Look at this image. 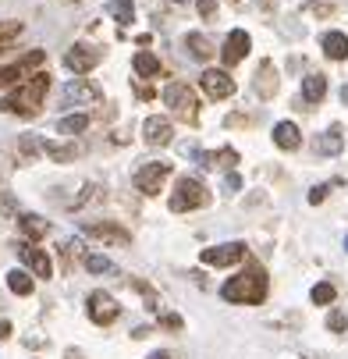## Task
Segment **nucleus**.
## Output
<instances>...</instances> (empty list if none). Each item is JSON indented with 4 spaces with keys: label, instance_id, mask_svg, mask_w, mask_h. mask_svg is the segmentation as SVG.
<instances>
[{
    "label": "nucleus",
    "instance_id": "1",
    "mask_svg": "<svg viewBox=\"0 0 348 359\" xmlns=\"http://www.w3.org/2000/svg\"><path fill=\"white\" fill-rule=\"evenodd\" d=\"M46 89H50V75L46 72H32L25 82H18L4 100H0V111H4V114H18V118H36L43 111Z\"/></svg>",
    "mask_w": 348,
    "mask_h": 359
},
{
    "label": "nucleus",
    "instance_id": "2",
    "mask_svg": "<svg viewBox=\"0 0 348 359\" xmlns=\"http://www.w3.org/2000/svg\"><path fill=\"white\" fill-rule=\"evenodd\" d=\"M221 299L235 306H260L267 299V274L263 267H249L221 285Z\"/></svg>",
    "mask_w": 348,
    "mask_h": 359
},
{
    "label": "nucleus",
    "instance_id": "3",
    "mask_svg": "<svg viewBox=\"0 0 348 359\" xmlns=\"http://www.w3.org/2000/svg\"><path fill=\"white\" fill-rule=\"evenodd\" d=\"M167 207H171V214H188V210H199V207H210V189L199 178H178Z\"/></svg>",
    "mask_w": 348,
    "mask_h": 359
},
{
    "label": "nucleus",
    "instance_id": "4",
    "mask_svg": "<svg viewBox=\"0 0 348 359\" xmlns=\"http://www.w3.org/2000/svg\"><path fill=\"white\" fill-rule=\"evenodd\" d=\"M171 175H174V164L171 161H142L135 168V178L132 182H135V189L142 196H160Z\"/></svg>",
    "mask_w": 348,
    "mask_h": 359
},
{
    "label": "nucleus",
    "instance_id": "5",
    "mask_svg": "<svg viewBox=\"0 0 348 359\" xmlns=\"http://www.w3.org/2000/svg\"><path fill=\"white\" fill-rule=\"evenodd\" d=\"M160 96H164V104L174 111V118H181V121H188V125L199 121V100H195V93H192L185 82H167Z\"/></svg>",
    "mask_w": 348,
    "mask_h": 359
},
{
    "label": "nucleus",
    "instance_id": "6",
    "mask_svg": "<svg viewBox=\"0 0 348 359\" xmlns=\"http://www.w3.org/2000/svg\"><path fill=\"white\" fill-rule=\"evenodd\" d=\"M85 313H89L92 324L107 327V324H114V320L121 317V306H118V299H114L111 292H89V299H85Z\"/></svg>",
    "mask_w": 348,
    "mask_h": 359
},
{
    "label": "nucleus",
    "instance_id": "7",
    "mask_svg": "<svg viewBox=\"0 0 348 359\" xmlns=\"http://www.w3.org/2000/svg\"><path fill=\"white\" fill-rule=\"evenodd\" d=\"M99 100H104V93H99V86L89 82V79H71L61 89V104L64 107H92V104H99Z\"/></svg>",
    "mask_w": 348,
    "mask_h": 359
},
{
    "label": "nucleus",
    "instance_id": "8",
    "mask_svg": "<svg viewBox=\"0 0 348 359\" xmlns=\"http://www.w3.org/2000/svg\"><path fill=\"white\" fill-rule=\"evenodd\" d=\"M99 61H104V50L92 46V43H75L68 54H64V68L71 75H89Z\"/></svg>",
    "mask_w": 348,
    "mask_h": 359
},
{
    "label": "nucleus",
    "instance_id": "9",
    "mask_svg": "<svg viewBox=\"0 0 348 359\" xmlns=\"http://www.w3.org/2000/svg\"><path fill=\"white\" fill-rule=\"evenodd\" d=\"M199 256H203L207 267H231V264H242L245 256H249V245L245 242H221V245L203 249Z\"/></svg>",
    "mask_w": 348,
    "mask_h": 359
},
{
    "label": "nucleus",
    "instance_id": "10",
    "mask_svg": "<svg viewBox=\"0 0 348 359\" xmlns=\"http://www.w3.org/2000/svg\"><path fill=\"white\" fill-rule=\"evenodd\" d=\"M43 61H46L43 50H29L18 65H4V68H0V86H18V82H25L32 72H39Z\"/></svg>",
    "mask_w": 348,
    "mask_h": 359
},
{
    "label": "nucleus",
    "instance_id": "11",
    "mask_svg": "<svg viewBox=\"0 0 348 359\" xmlns=\"http://www.w3.org/2000/svg\"><path fill=\"white\" fill-rule=\"evenodd\" d=\"M82 231H85L89 238H96V242H107V245H128V242H132V235H128L118 221H85Z\"/></svg>",
    "mask_w": 348,
    "mask_h": 359
},
{
    "label": "nucleus",
    "instance_id": "12",
    "mask_svg": "<svg viewBox=\"0 0 348 359\" xmlns=\"http://www.w3.org/2000/svg\"><path fill=\"white\" fill-rule=\"evenodd\" d=\"M249 50H253V39H249V32H245V29H231L228 39H224V50H221V61H224L228 68H235V65H242V61L249 57Z\"/></svg>",
    "mask_w": 348,
    "mask_h": 359
},
{
    "label": "nucleus",
    "instance_id": "13",
    "mask_svg": "<svg viewBox=\"0 0 348 359\" xmlns=\"http://www.w3.org/2000/svg\"><path fill=\"white\" fill-rule=\"evenodd\" d=\"M142 139H146V146H157V149L171 146V142H174V125H171V118H160V114L146 118V121H142Z\"/></svg>",
    "mask_w": 348,
    "mask_h": 359
},
{
    "label": "nucleus",
    "instance_id": "14",
    "mask_svg": "<svg viewBox=\"0 0 348 359\" xmlns=\"http://www.w3.org/2000/svg\"><path fill=\"white\" fill-rule=\"evenodd\" d=\"M277 89H281L277 65H274L270 57H263V61H260V68H256V75H253V93H256L260 100H274V96H277Z\"/></svg>",
    "mask_w": 348,
    "mask_h": 359
},
{
    "label": "nucleus",
    "instance_id": "15",
    "mask_svg": "<svg viewBox=\"0 0 348 359\" xmlns=\"http://www.w3.org/2000/svg\"><path fill=\"white\" fill-rule=\"evenodd\" d=\"M15 249H18V256H22V264H25L36 278H54V264H50V256H46L39 245H32V242H18Z\"/></svg>",
    "mask_w": 348,
    "mask_h": 359
},
{
    "label": "nucleus",
    "instance_id": "16",
    "mask_svg": "<svg viewBox=\"0 0 348 359\" xmlns=\"http://www.w3.org/2000/svg\"><path fill=\"white\" fill-rule=\"evenodd\" d=\"M203 93L210 100H228L235 93V79L224 72V68H207L203 72Z\"/></svg>",
    "mask_w": 348,
    "mask_h": 359
},
{
    "label": "nucleus",
    "instance_id": "17",
    "mask_svg": "<svg viewBox=\"0 0 348 359\" xmlns=\"http://www.w3.org/2000/svg\"><path fill=\"white\" fill-rule=\"evenodd\" d=\"M274 146L284 149V153H295L298 146H302V132H298L295 121H277L274 125Z\"/></svg>",
    "mask_w": 348,
    "mask_h": 359
},
{
    "label": "nucleus",
    "instance_id": "18",
    "mask_svg": "<svg viewBox=\"0 0 348 359\" xmlns=\"http://www.w3.org/2000/svg\"><path fill=\"white\" fill-rule=\"evenodd\" d=\"M43 153L54 164H71V161L82 157V146L78 142H43Z\"/></svg>",
    "mask_w": 348,
    "mask_h": 359
},
{
    "label": "nucleus",
    "instance_id": "19",
    "mask_svg": "<svg viewBox=\"0 0 348 359\" xmlns=\"http://www.w3.org/2000/svg\"><path fill=\"white\" fill-rule=\"evenodd\" d=\"M320 46H323V54H327L330 61H344V57H348V36L337 32V29L323 32V36H320Z\"/></svg>",
    "mask_w": 348,
    "mask_h": 359
},
{
    "label": "nucleus",
    "instance_id": "20",
    "mask_svg": "<svg viewBox=\"0 0 348 359\" xmlns=\"http://www.w3.org/2000/svg\"><path fill=\"white\" fill-rule=\"evenodd\" d=\"M18 231L25 235V242H39V238H46V231H50V224L39 217V214H18Z\"/></svg>",
    "mask_w": 348,
    "mask_h": 359
},
{
    "label": "nucleus",
    "instance_id": "21",
    "mask_svg": "<svg viewBox=\"0 0 348 359\" xmlns=\"http://www.w3.org/2000/svg\"><path fill=\"white\" fill-rule=\"evenodd\" d=\"M341 149H344V135H341L337 125L327 128L323 135H316V153H320V157H337Z\"/></svg>",
    "mask_w": 348,
    "mask_h": 359
},
{
    "label": "nucleus",
    "instance_id": "22",
    "mask_svg": "<svg viewBox=\"0 0 348 359\" xmlns=\"http://www.w3.org/2000/svg\"><path fill=\"white\" fill-rule=\"evenodd\" d=\"M185 50H188L192 61H210L214 57V46H210V39L203 32H188L185 36Z\"/></svg>",
    "mask_w": 348,
    "mask_h": 359
},
{
    "label": "nucleus",
    "instance_id": "23",
    "mask_svg": "<svg viewBox=\"0 0 348 359\" xmlns=\"http://www.w3.org/2000/svg\"><path fill=\"white\" fill-rule=\"evenodd\" d=\"M323 96H327V75H320V72L306 75L302 79V100L306 104H320Z\"/></svg>",
    "mask_w": 348,
    "mask_h": 359
},
{
    "label": "nucleus",
    "instance_id": "24",
    "mask_svg": "<svg viewBox=\"0 0 348 359\" xmlns=\"http://www.w3.org/2000/svg\"><path fill=\"white\" fill-rule=\"evenodd\" d=\"M199 161H207V164H214V168H235V164H238V149H235V146H221V149L203 153Z\"/></svg>",
    "mask_w": 348,
    "mask_h": 359
},
{
    "label": "nucleus",
    "instance_id": "25",
    "mask_svg": "<svg viewBox=\"0 0 348 359\" xmlns=\"http://www.w3.org/2000/svg\"><path fill=\"white\" fill-rule=\"evenodd\" d=\"M132 68L139 79H149V75H160V61L149 54V50H139V54L132 57Z\"/></svg>",
    "mask_w": 348,
    "mask_h": 359
},
{
    "label": "nucleus",
    "instance_id": "26",
    "mask_svg": "<svg viewBox=\"0 0 348 359\" xmlns=\"http://www.w3.org/2000/svg\"><path fill=\"white\" fill-rule=\"evenodd\" d=\"M8 288H11L15 295H32V274L22 271V267L8 271Z\"/></svg>",
    "mask_w": 348,
    "mask_h": 359
},
{
    "label": "nucleus",
    "instance_id": "27",
    "mask_svg": "<svg viewBox=\"0 0 348 359\" xmlns=\"http://www.w3.org/2000/svg\"><path fill=\"white\" fill-rule=\"evenodd\" d=\"M85 128H89V114H68V118L57 121V132L61 135H82Z\"/></svg>",
    "mask_w": 348,
    "mask_h": 359
},
{
    "label": "nucleus",
    "instance_id": "28",
    "mask_svg": "<svg viewBox=\"0 0 348 359\" xmlns=\"http://www.w3.org/2000/svg\"><path fill=\"white\" fill-rule=\"evenodd\" d=\"M111 15L118 25H132L135 22V4L132 0H111Z\"/></svg>",
    "mask_w": 348,
    "mask_h": 359
},
{
    "label": "nucleus",
    "instance_id": "29",
    "mask_svg": "<svg viewBox=\"0 0 348 359\" xmlns=\"http://www.w3.org/2000/svg\"><path fill=\"white\" fill-rule=\"evenodd\" d=\"M309 299H313L316 306H330V302L337 299V288H334L330 281H320V285H313V292H309Z\"/></svg>",
    "mask_w": 348,
    "mask_h": 359
},
{
    "label": "nucleus",
    "instance_id": "30",
    "mask_svg": "<svg viewBox=\"0 0 348 359\" xmlns=\"http://www.w3.org/2000/svg\"><path fill=\"white\" fill-rule=\"evenodd\" d=\"M85 271L89 274H107V271H114V264L107 260V256H99V252H89L85 256Z\"/></svg>",
    "mask_w": 348,
    "mask_h": 359
},
{
    "label": "nucleus",
    "instance_id": "31",
    "mask_svg": "<svg viewBox=\"0 0 348 359\" xmlns=\"http://www.w3.org/2000/svg\"><path fill=\"white\" fill-rule=\"evenodd\" d=\"M18 149H22L25 161H36L39 153H43V142H39L36 135H22V139H18Z\"/></svg>",
    "mask_w": 348,
    "mask_h": 359
},
{
    "label": "nucleus",
    "instance_id": "32",
    "mask_svg": "<svg viewBox=\"0 0 348 359\" xmlns=\"http://www.w3.org/2000/svg\"><path fill=\"white\" fill-rule=\"evenodd\" d=\"M22 29H25L22 22H0V46H8L11 39H18Z\"/></svg>",
    "mask_w": 348,
    "mask_h": 359
},
{
    "label": "nucleus",
    "instance_id": "33",
    "mask_svg": "<svg viewBox=\"0 0 348 359\" xmlns=\"http://www.w3.org/2000/svg\"><path fill=\"white\" fill-rule=\"evenodd\" d=\"M327 327H330L334 334H344V331H348V317H344L341 310H330V317H327Z\"/></svg>",
    "mask_w": 348,
    "mask_h": 359
},
{
    "label": "nucleus",
    "instance_id": "34",
    "mask_svg": "<svg viewBox=\"0 0 348 359\" xmlns=\"http://www.w3.org/2000/svg\"><path fill=\"white\" fill-rule=\"evenodd\" d=\"M195 11L203 15L207 22H214L217 18V0H195Z\"/></svg>",
    "mask_w": 348,
    "mask_h": 359
},
{
    "label": "nucleus",
    "instance_id": "35",
    "mask_svg": "<svg viewBox=\"0 0 348 359\" xmlns=\"http://www.w3.org/2000/svg\"><path fill=\"white\" fill-rule=\"evenodd\" d=\"M306 11H309V15H316V18H327V15H334V8H330V4H316V0H309V4H306Z\"/></svg>",
    "mask_w": 348,
    "mask_h": 359
},
{
    "label": "nucleus",
    "instance_id": "36",
    "mask_svg": "<svg viewBox=\"0 0 348 359\" xmlns=\"http://www.w3.org/2000/svg\"><path fill=\"white\" fill-rule=\"evenodd\" d=\"M238 189H242V178H238L235 171H228V175H224V192H228V196H235Z\"/></svg>",
    "mask_w": 348,
    "mask_h": 359
},
{
    "label": "nucleus",
    "instance_id": "37",
    "mask_svg": "<svg viewBox=\"0 0 348 359\" xmlns=\"http://www.w3.org/2000/svg\"><path fill=\"white\" fill-rule=\"evenodd\" d=\"M327 192H330V185H316V189H309V203L316 207V203H323V199H327Z\"/></svg>",
    "mask_w": 348,
    "mask_h": 359
},
{
    "label": "nucleus",
    "instance_id": "38",
    "mask_svg": "<svg viewBox=\"0 0 348 359\" xmlns=\"http://www.w3.org/2000/svg\"><path fill=\"white\" fill-rule=\"evenodd\" d=\"M160 324H164V327H171V331H181V327H185L178 313H164V317H160Z\"/></svg>",
    "mask_w": 348,
    "mask_h": 359
},
{
    "label": "nucleus",
    "instance_id": "39",
    "mask_svg": "<svg viewBox=\"0 0 348 359\" xmlns=\"http://www.w3.org/2000/svg\"><path fill=\"white\" fill-rule=\"evenodd\" d=\"M135 93H139L142 100H153V96H157V93H153V86H149V82H146V86H142V82H135Z\"/></svg>",
    "mask_w": 348,
    "mask_h": 359
},
{
    "label": "nucleus",
    "instance_id": "40",
    "mask_svg": "<svg viewBox=\"0 0 348 359\" xmlns=\"http://www.w3.org/2000/svg\"><path fill=\"white\" fill-rule=\"evenodd\" d=\"M146 359H171V352H164V348H157V352H149Z\"/></svg>",
    "mask_w": 348,
    "mask_h": 359
},
{
    "label": "nucleus",
    "instance_id": "41",
    "mask_svg": "<svg viewBox=\"0 0 348 359\" xmlns=\"http://www.w3.org/2000/svg\"><path fill=\"white\" fill-rule=\"evenodd\" d=\"M0 338H11V324L8 320H0Z\"/></svg>",
    "mask_w": 348,
    "mask_h": 359
},
{
    "label": "nucleus",
    "instance_id": "42",
    "mask_svg": "<svg viewBox=\"0 0 348 359\" xmlns=\"http://www.w3.org/2000/svg\"><path fill=\"white\" fill-rule=\"evenodd\" d=\"M64 359H82V352H78V348H68V352H64Z\"/></svg>",
    "mask_w": 348,
    "mask_h": 359
},
{
    "label": "nucleus",
    "instance_id": "43",
    "mask_svg": "<svg viewBox=\"0 0 348 359\" xmlns=\"http://www.w3.org/2000/svg\"><path fill=\"white\" fill-rule=\"evenodd\" d=\"M341 100H344V104H348V86H344V89H341Z\"/></svg>",
    "mask_w": 348,
    "mask_h": 359
},
{
    "label": "nucleus",
    "instance_id": "44",
    "mask_svg": "<svg viewBox=\"0 0 348 359\" xmlns=\"http://www.w3.org/2000/svg\"><path fill=\"white\" fill-rule=\"evenodd\" d=\"M68 4H78V0H68Z\"/></svg>",
    "mask_w": 348,
    "mask_h": 359
},
{
    "label": "nucleus",
    "instance_id": "45",
    "mask_svg": "<svg viewBox=\"0 0 348 359\" xmlns=\"http://www.w3.org/2000/svg\"><path fill=\"white\" fill-rule=\"evenodd\" d=\"M344 249H348V238H344Z\"/></svg>",
    "mask_w": 348,
    "mask_h": 359
}]
</instances>
